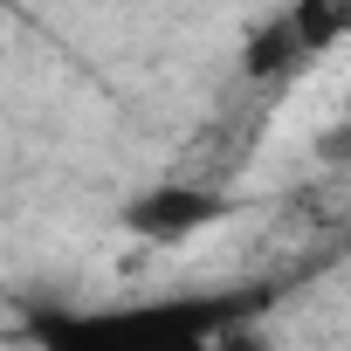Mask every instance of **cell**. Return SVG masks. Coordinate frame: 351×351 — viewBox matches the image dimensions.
Here are the masks:
<instances>
[{
  "instance_id": "6da1fadb",
  "label": "cell",
  "mask_w": 351,
  "mask_h": 351,
  "mask_svg": "<svg viewBox=\"0 0 351 351\" xmlns=\"http://www.w3.org/2000/svg\"><path fill=\"white\" fill-rule=\"evenodd\" d=\"M207 221H221V200H214V193H200V186H165V193H145V200L124 214V228H131L145 248L186 241V234H200Z\"/></svg>"
}]
</instances>
